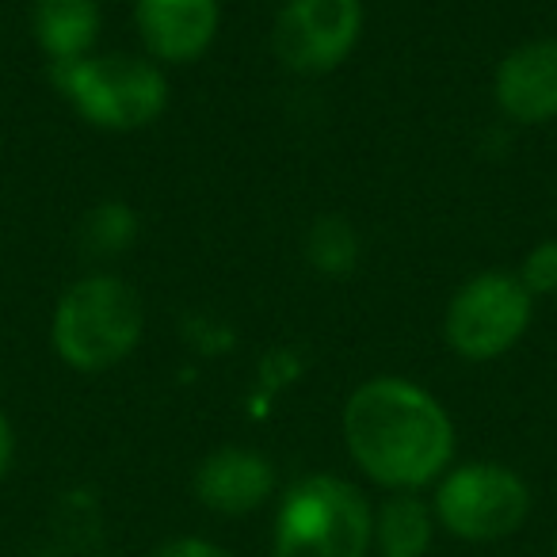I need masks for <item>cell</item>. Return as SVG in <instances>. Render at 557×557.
<instances>
[{"mask_svg": "<svg viewBox=\"0 0 557 557\" xmlns=\"http://www.w3.org/2000/svg\"><path fill=\"white\" fill-rule=\"evenodd\" d=\"M344 443L374 485L417 493L447 473L455 424L424 386L382 374L351 389L344 405Z\"/></svg>", "mask_w": 557, "mask_h": 557, "instance_id": "cell-1", "label": "cell"}, {"mask_svg": "<svg viewBox=\"0 0 557 557\" xmlns=\"http://www.w3.org/2000/svg\"><path fill=\"white\" fill-rule=\"evenodd\" d=\"M146 333L141 295L119 275L77 278L54 306L50 344L70 371L103 374L126 363Z\"/></svg>", "mask_w": 557, "mask_h": 557, "instance_id": "cell-2", "label": "cell"}, {"mask_svg": "<svg viewBox=\"0 0 557 557\" xmlns=\"http://www.w3.org/2000/svg\"><path fill=\"white\" fill-rule=\"evenodd\" d=\"M374 511L363 488L336 473H310L283 493L271 557H367Z\"/></svg>", "mask_w": 557, "mask_h": 557, "instance_id": "cell-3", "label": "cell"}, {"mask_svg": "<svg viewBox=\"0 0 557 557\" xmlns=\"http://www.w3.org/2000/svg\"><path fill=\"white\" fill-rule=\"evenodd\" d=\"M54 88L85 123L100 131H141L169 108V81L161 65L126 54H88L50 65Z\"/></svg>", "mask_w": 557, "mask_h": 557, "instance_id": "cell-4", "label": "cell"}, {"mask_svg": "<svg viewBox=\"0 0 557 557\" xmlns=\"http://www.w3.org/2000/svg\"><path fill=\"white\" fill-rule=\"evenodd\" d=\"M534 298L516 271H481L455 290L443 318L450 351L466 363H488L511 351L531 329Z\"/></svg>", "mask_w": 557, "mask_h": 557, "instance_id": "cell-5", "label": "cell"}, {"mask_svg": "<svg viewBox=\"0 0 557 557\" xmlns=\"http://www.w3.org/2000/svg\"><path fill=\"white\" fill-rule=\"evenodd\" d=\"M432 511L455 539L500 542L531 516V488L511 466L462 462L440 478Z\"/></svg>", "mask_w": 557, "mask_h": 557, "instance_id": "cell-6", "label": "cell"}, {"mask_svg": "<svg viewBox=\"0 0 557 557\" xmlns=\"http://www.w3.org/2000/svg\"><path fill=\"white\" fill-rule=\"evenodd\" d=\"M363 35V0H287L271 27L278 65L298 77L333 73Z\"/></svg>", "mask_w": 557, "mask_h": 557, "instance_id": "cell-7", "label": "cell"}, {"mask_svg": "<svg viewBox=\"0 0 557 557\" xmlns=\"http://www.w3.org/2000/svg\"><path fill=\"white\" fill-rule=\"evenodd\" d=\"M134 20L153 62L187 65L214 47L222 4L218 0H138Z\"/></svg>", "mask_w": 557, "mask_h": 557, "instance_id": "cell-8", "label": "cell"}, {"mask_svg": "<svg viewBox=\"0 0 557 557\" xmlns=\"http://www.w3.org/2000/svg\"><path fill=\"white\" fill-rule=\"evenodd\" d=\"M496 108L519 126L557 119V39H534L508 50L493 77Z\"/></svg>", "mask_w": 557, "mask_h": 557, "instance_id": "cell-9", "label": "cell"}, {"mask_svg": "<svg viewBox=\"0 0 557 557\" xmlns=\"http://www.w3.org/2000/svg\"><path fill=\"white\" fill-rule=\"evenodd\" d=\"M275 493V466L252 447H218L195 470V496L218 516H248Z\"/></svg>", "mask_w": 557, "mask_h": 557, "instance_id": "cell-10", "label": "cell"}, {"mask_svg": "<svg viewBox=\"0 0 557 557\" xmlns=\"http://www.w3.org/2000/svg\"><path fill=\"white\" fill-rule=\"evenodd\" d=\"M100 4L96 0H35L32 32L50 65L88 58L100 39Z\"/></svg>", "mask_w": 557, "mask_h": 557, "instance_id": "cell-11", "label": "cell"}, {"mask_svg": "<svg viewBox=\"0 0 557 557\" xmlns=\"http://www.w3.org/2000/svg\"><path fill=\"white\" fill-rule=\"evenodd\" d=\"M435 511L417 493H394L374 511V546L382 557H424L432 549Z\"/></svg>", "mask_w": 557, "mask_h": 557, "instance_id": "cell-12", "label": "cell"}, {"mask_svg": "<svg viewBox=\"0 0 557 557\" xmlns=\"http://www.w3.org/2000/svg\"><path fill=\"white\" fill-rule=\"evenodd\" d=\"M359 233L348 218L341 214H321L306 233V260L318 275L325 278H348L359 268Z\"/></svg>", "mask_w": 557, "mask_h": 557, "instance_id": "cell-13", "label": "cell"}, {"mask_svg": "<svg viewBox=\"0 0 557 557\" xmlns=\"http://www.w3.org/2000/svg\"><path fill=\"white\" fill-rule=\"evenodd\" d=\"M138 237V218L126 202H100L81 225V248L88 256H119Z\"/></svg>", "mask_w": 557, "mask_h": 557, "instance_id": "cell-14", "label": "cell"}, {"mask_svg": "<svg viewBox=\"0 0 557 557\" xmlns=\"http://www.w3.org/2000/svg\"><path fill=\"white\" fill-rule=\"evenodd\" d=\"M519 283L531 290V298L557 295V237H546L523 256L519 263Z\"/></svg>", "mask_w": 557, "mask_h": 557, "instance_id": "cell-15", "label": "cell"}, {"mask_svg": "<svg viewBox=\"0 0 557 557\" xmlns=\"http://www.w3.org/2000/svg\"><path fill=\"white\" fill-rule=\"evenodd\" d=\"M153 557H237V554H230V549H222L218 542L207 539H172Z\"/></svg>", "mask_w": 557, "mask_h": 557, "instance_id": "cell-16", "label": "cell"}, {"mask_svg": "<svg viewBox=\"0 0 557 557\" xmlns=\"http://www.w3.org/2000/svg\"><path fill=\"white\" fill-rule=\"evenodd\" d=\"M12 458H16V432H12V420L0 409V481L12 470Z\"/></svg>", "mask_w": 557, "mask_h": 557, "instance_id": "cell-17", "label": "cell"}, {"mask_svg": "<svg viewBox=\"0 0 557 557\" xmlns=\"http://www.w3.org/2000/svg\"><path fill=\"white\" fill-rule=\"evenodd\" d=\"M554 557H557V542H554Z\"/></svg>", "mask_w": 557, "mask_h": 557, "instance_id": "cell-18", "label": "cell"}]
</instances>
